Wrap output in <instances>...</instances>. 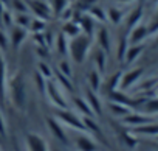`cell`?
I'll return each mask as SVG.
<instances>
[{
  "label": "cell",
  "mask_w": 158,
  "mask_h": 151,
  "mask_svg": "<svg viewBox=\"0 0 158 151\" xmlns=\"http://www.w3.org/2000/svg\"><path fill=\"white\" fill-rule=\"evenodd\" d=\"M45 123H47V128H48V131L51 132V135H53L59 143H62L64 146H68V145H70V139H68L67 129H65V126H64L56 117H47Z\"/></svg>",
  "instance_id": "5"
},
{
  "label": "cell",
  "mask_w": 158,
  "mask_h": 151,
  "mask_svg": "<svg viewBox=\"0 0 158 151\" xmlns=\"http://www.w3.org/2000/svg\"><path fill=\"white\" fill-rule=\"evenodd\" d=\"M87 14L98 24V25H106L107 24V16H106V8L99 3H95L93 7L89 8Z\"/></svg>",
  "instance_id": "21"
},
{
  "label": "cell",
  "mask_w": 158,
  "mask_h": 151,
  "mask_svg": "<svg viewBox=\"0 0 158 151\" xmlns=\"http://www.w3.org/2000/svg\"><path fill=\"white\" fill-rule=\"evenodd\" d=\"M155 47L158 48V34H155Z\"/></svg>",
  "instance_id": "48"
},
{
  "label": "cell",
  "mask_w": 158,
  "mask_h": 151,
  "mask_svg": "<svg viewBox=\"0 0 158 151\" xmlns=\"http://www.w3.org/2000/svg\"><path fill=\"white\" fill-rule=\"evenodd\" d=\"M143 75H144V69L143 67H135V69H130L127 72H124L121 75V81H119V91H130L133 89L138 81L143 78Z\"/></svg>",
  "instance_id": "6"
},
{
  "label": "cell",
  "mask_w": 158,
  "mask_h": 151,
  "mask_svg": "<svg viewBox=\"0 0 158 151\" xmlns=\"http://www.w3.org/2000/svg\"><path fill=\"white\" fill-rule=\"evenodd\" d=\"M143 112L147 114V115H150V117L158 115V97L144 100L143 101Z\"/></svg>",
  "instance_id": "30"
},
{
  "label": "cell",
  "mask_w": 158,
  "mask_h": 151,
  "mask_svg": "<svg viewBox=\"0 0 158 151\" xmlns=\"http://www.w3.org/2000/svg\"><path fill=\"white\" fill-rule=\"evenodd\" d=\"M152 2H153V3H155V5H156V3H158V0H152Z\"/></svg>",
  "instance_id": "49"
},
{
  "label": "cell",
  "mask_w": 158,
  "mask_h": 151,
  "mask_svg": "<svg viewBox=\"0 0 158 151\" xmlns=\"http://www.w3.org/2000/svg\"><path fill=\"white\" fill-rule=\"evenodd\" d=\"M53 80L65 91V92H70V91H73V84H71V78H68V77H65V75H62L60 72H57V70H54V75H53Z\"/></svg>",
  "instance_id": "31"
},
{
  "label": "cell",
  "mask_w": 158,
  "mask_h": 151,
  "mask_svg": "<svg viewBox=\"0 0 158 151\" xmlns=\"http://www.w3.org/2000/svg\"><path fill=\"white\" fill-rule=\"evenodd\" d=\"M84 98L89 103V106H90V109H92V112H93L95 117L102 115V101H101L98 92H93L92 89L87 87L85 89V94H84Z\"/></svg>",
  "instance_id": "14"
},
{
  "label": "cell",
  "mask_w": 158,
  "mask_h": 151,
  "mask_svg": "<svg viewBox=\"0 0 158 151\" xmlns=\"http://www.w3.org/2000/svg\"><path fill=\"white\" fill-rule=\"evenodd\" d=\"M147 38H149V30H147V24H144V22L135 25L132 30H129V34H127V41L130 45L144 44V41Z\"/></svg>",
  "instance_id": "12"
},
{
  "label": "cell",
  "mask_w": 158,
  "mask_h": 151,
  "mask_svg": "<svg viewBox=\"0 0 158 151\" xmlns=\"http://www.w3.org/2000/svg\"><path fill=\"white\" fill-rule=\"evenodd\" d=\"M47 3H48L50 8H51L53 17H59L60 13H62L68 5H71L70 0H47Z\"/></svg>",
  "instance_id": "28"
},
{
  "label": "cell",
  "mask_w": 158,
  "mask_h": 151,
  "mask_svg": "<svg viewBox=\"0 0 158 151\" xmlns=\"http://www.w3.org/2000/svg\"><path fill=\"white\" fill-rule=\"evenodd\" d=\"M156 13H158V3H156Z\"/></svg>",
  "instance_id": "50"
},
{
  "label": "cell",
  "mask_w": 158,
  "mask_h": 151,
  "mask_svg": "<svg viewBox=\"0 0 158 151\" xmlns=\"http://www.w3.org/2000/svg\"><path fill=\"white\" fill-rule=\"evenodd\" d=\"M130 132L133 135H143V137H156L158 135V123L156 122H150V123H146V125H141L138 128H133L130 129Z\"/></svg>",
  "instance_id": "17"
},
{
  "label": "cell",
  "mask_w": 158,
  "mask_h": 151,
  "mask_svg": "<svg viewBox=\"0 0 158 151\" xmlns=\"http://www.w3.org/2000/svg\"><path fill=\"white\" fill-rule=\"evenodd\" d=\"M68 42H70V39H68L64 33H59V34L54 38L53 45H54V48H56V51H57L59 55L67 56V55H68Z\"/></svg>",
  "instance_id": "26"
},
{
  "label": "cell",
  "mask_w": 158,
  "mask_h": 151,
  "mask_svg": "<svg viewBox=\"0 0 158 151\" xmlns=\"http://www.w3.org/2000/svg\"><path fill=\"white\" fill-rule=\"evenodd\" d=\"M37 73L42 75L45 80H51L53 75H54V70L51 69V65H48L47 61H39V64H37Z\"/></svg>",
  "instance_id": "33"
},
{
  "label": "cell",
  "mask_w": 158,
  "mask_h": 151,
  "mask_svg": "<svg viewBox=\"0 0 158 151\" xmlns=\"http://www.w3.org/2000/svg\"><path fill=\"white\" fill-rule=\"evenodd\" d=\"M6 95L10 97V101L13 106L19 111H25L28 94H27V81L20 70H16L13 75H8L6 81Z\"/></svg>",
  "instance_id": "1"
},
{
  "label": "cell",
  "mask_w": 158,
  "mask_h": 151,
  "mask_svg": "<svg viewBox=\"0 0 158 151\" xmlns=\"http://www.w3.org/2000/svg\"><path fill=\"white\" fill-rule=\"evenodd\" d=\"M60 33H64L68 39H73V38H76V36H79L82 31H81V27H79V24L76 22V20H67V22H64V25H62V31Z\"/></svg>",
  "instance_id": "24"
},
{
  "label": "cell",
  "mask_w": 158,
  "mask_h": 151,
  "mask_svg": "<svg viewBox=\"0 0 158 151\" xmlns=\"http://www.w3.org/2000/svg\"><path fill=\"white\" fill-rule=\"evenodd\" d=\"M106 16H107V22L112 24V25H119L124 17H126V13L121 7H116V5H110L106 8Z\"/></svg>",
  "instance_id": "16"
},
{
  "label": "cell",
  "mask_w": 158,
  "mask_h": 151,
  "mask_svg": "<svg viewBox=\"0 0 158 151\" xmlns=\"http://www.w3.org/2000/svg\"><path fill=\"white\" fill-rule=\"evenodd\" d=\"M45 95L48 98V101L56 108V109H68V101L65 98V91L51 78L47 80V86H45Z\"/></svg>",
  "instance_id": "4"
},
{
  "label": "cell",
  "mask_w": 158,
  "mask_h": 151,
  "mask_svg": "<svg viewBox=\"0 0 158 151\" xmlns=\"http://www.w3.org/2000/svg\"><path fill=\"white\" fill-rule=\"evenodd\" d=\"M47 20L39 19V17H33L30 25H28V33L31 34H37V33H45L47 31Z\"/></svg>",
  "instance_id": "29"
},
{
  "label": "cell",
  "mask_w": 158,
  "mask_h": 151,
  "mask_svg": "<svg viewBox=\"0 0 158 151\" xmlns=\"http://www.w3.org/2000/svg\"><path fill=\"white\" fill-rule=\"evenodd\" d=\"M92 38L85 36V34H79L73 39H70L68 42V56L71 58V61L77 65H81L85 62L90 50H92Z\"/></svg>",
  "instance_id": "2"
},
{
  "label": "cell",
  "mask_w": 158,
  "mask_h": 151,
  "mask_svg": "<svg viewBox=\"0 0 158 151\" xmlns=\"http://www.w3.org/2000/svg\"><path fill=\"white\" fill-rule=\"evenodd\" d=\"M27 5H28V11L33 17H39L47 22L53 17L50 5L47 2H44V0H27Z\"/></svg>",
  "instance_id": "7"
},
{
  "label": "cell",
  "mask_w": 158,
  "mask_h": 151,
  "mask_svg": "<svg viewBox=\"0 0 158 151\" xmlns=\"http://www.w3.org/2000/svg\"><path fill=\"white\" fill-rule=\"evenodd\" d=\"M76 151H99V145L89 132H74Z\"/></svg>",
  "instance_id": "8"
},
{
  "label": "cell",
  "mask_w": 158,
  "mask_h": 151,
  "mask_svg": "<svg viewBox=\"0 0 158 151\" xmlns=\"http://www.w3.org/2000/svg\"><path fill=\"white\" fill-rule=\"evenodd\" d=\"M115 3H119V5H129V3H133L135 0H113Z\"/></svg>",
  "instance_id": "46"
},
{
  "label": "cell",
  "mask_w": 158,
  "mask_h": 151,
  "mask_svg": "<svg viewBox=\"0 0 158 151\" xmlns=\"http://www.w3.org/2000/svg\"><path fill=\"white\" fill-rule=\"evenodd\" d=\"M127 48H129L127 36H121V38L118 39V44H116V61H118V62H123V61H124V56H126Z\"/></svg>",
  "instance_id": "32"
},
{
  "label": "cell",
  "mask_w": 158,
  "mask_h": 151,
  "mask_svg": "<svg viewBox=\"0 0 158 151\" xmlns=\"http://www.w3.org/2000/svg\"><path fill=\"white\" fill-rule=\"evenodd\" d=\"M73 106L76 109L74 112H77L81 117H95L93 112H92V109H90V106H89V103L85 101L84 97H74L73 98Z\"/></svg>",
  "instance_id": "23"
},
{
  "label": "cell",
  "mask_w": 158,
  "mask_h": 151,
  "mask_svg": "<svg viewBox=\"0 0 158 151\" xmlns=\"http://www.w3.org/2000/svg\"><path fill=\"white\" fill-rule=\"evenodd\" d=\"M121 139H123V142H124V145L127 146V148H130V149H133V148H136V145H138V140H136V135H133L130 131H124L123 134H121Z\"/></svg>",
  "instance_id": "39"
},
{
  "label": "cell",
  "mask_w": 158,
  "mask_h": 151,
  "mask_svg": "<svg viewBox=\"0 0 158 151\" xmlns=\"http://www.w3.org/2000/svg\"><path fill=\"white\" fill-rule=\"evenodd\" d=\"M31 19H33V16H31L30 13H17V14L14 16V25L28 30V25H30Z\"/></svg>",
  "instance_id": "34"
},
{
  "label": "cell",
  "mask_w": 158,
  "mask_h": 151,
  "mask_svg": "<svg viewBox=\"0 0 158 151\" xmlns=\"http://www.w3.org/2000/svg\"><path fill=\"white\" fill-rule=\"evenodd\" d=\"M95 3H98V0H76V3L73 5V8L79 13H87L90 7H93Z\"/></svg>",
  "instance_id": "36"
},
{
  "label": "cell",
  "mask_w": 158,
  "mask_h": 151,
  "mask_svg": "<svg viewBox=\"0 0 158 151\" xmlns=\"http://www.w3.org/2000/svg\"><path fill=\"white\" fill-rule=\"evenodd\" d=\"M143 17H144V8H143V5L135 7V8L130 10V11L126 14V17H124L126 28H127V30H132L135 25H138V24L143 22Z\"/></svg>",
  "instance_id": "15"
},
{
  "label": "cell",
  "mask_w": 158,
  "mask_h": 151,
  "mask_svg": "<svg viewBox=\"0 0 158 151\" xmlns=\"http://www.w3.org/2000/svg\"><path fill=\"white\" fill-rule=\"evenodd\" d=\"M5 10H6V8H5V5H3V2H2V0H0V17H2V14L5 13Z\"/></svg>",
  "instance_id": "47"
},
{
  "label": "cell",
  "mask_w": 158,
  "mask_h": 151,
  "mask_svg": "<svg viewBox=\"0 0 158 151\" xmlns=\"http://www.w3.org/2000/svg\"><path fill=\"white\" fill-rule=\"evenodd\" d=\"M34 81L37 83V87H39V92L42 95H45V86H47V80L42 77V75H39L37 72L34 73Z\"/></svg>",
  "instance_id": "44"
},
{
  "label": "cell",
  "mask_w": 158,
  "mask_h": 151,
  "mask_svg": "<svg viewBox=\"0 0 158 151\" xmlns=\"http://www.w3.org/2000/svg\"><path fill=\"white\" fill-rule=\"evenodd\" d=\"M155 139H156V142H158V135H156V137H155Z\"/></svg>",
  "instance_id": "51"
},
{
  "label": "cell",
  "mask_w": 158,
  "mask_h": 151,
  "mask_svg": "<svg viewBox=\"0 0 158 151\" xmlns=\"http://www.w3.org/2000/svg\"><path fill=\"white\" fill-rule=\"evenodd\" d=\"M13 25H14V16L11 14L10 10H5V13L2 14V17H0V27H2L3 30H10Z\"/></svg>",
  "instance_id": "38"
},
{
  "label": "cell",
  "mask_w": 158,
  "mask_h": 151,
  "mask_svg": "<svg viewBox=\"0 0 158 151\" xmlns=\"http://www.w3.org/2000/svg\"><path fill=\"white\" fill-rule=\"evenodd\" d=\"M156 84H158V78H149V80H144V81L139 80L135 87H136L139 92H147V91H153Z\"/></svg>",
  "instance_id": "35"
},
{
  "label": "cell",
  "mask_w": 158,
  "mask_h": 151,
  "mask_svg": "<svg viewBox=\"0 0 158 151\" xmlns=\"http://www.w3.org/2000/svg\"><path fill=\"white\" fill-rule=\"evenodd\" d=\"M6 81H8V65L3 51H0V97H2V100L6 98Z\"/></svg>",
  "instance_id": "19"
},
{
  "label": "cell",
  "mask_w": 158,
  "mask_h": 151,
  "mask_svg": "<svg viewBox=\"0 0 158 151\" xmlns=\"http://www.w3.org/2000/svg\"><path fill=\"white\" fill-rule=\"evenodd\" d=\"M53 117H56L65 128L71 129L73 132H87L82 117L79 115L77 112L71 111L70 108L68 109H56Z\"/></svg>",
  "instance_id": "3"
},
{
  "label": "cell",
  "mask_w": 158,
  "mask_h": 151,
  "mask_svg": "<svg viewBox=\"0 0 158 151\" xmlns=\"http://www.w3.org/2000/svg\"><path fill=\"white\" fill-rule=\"evenodd\" d=\"M25 146L27 151H50L47 140L39 132H28L25 135Z\"/></svg>",
  "instance_id": "10"
},
{
  "label": "cell",
  "mask_w": 158,
  "mask_h": 151,
  "mask_svg": "<svg viewBox=\"0 0 158 151\" xmlns=\"http://www.w3.org/2000/svg\"><path fill=\"white\" fill-rule=\"evenodd\" d=\"M143 51H144V44H135V45H130L129 44V48H127V51H126V56H124V64H127V65H132L135 61H138L139 59V56L143 55Z\"/></svg>",
  "instance_id": "20"
},
{
  "label": "cell",
  "mask_w": 158,
  "mask_h": 151,
  "mask_svg": "<svg viewBox=\"0 0 158 151\" xmlns=\"http://www.w3.org/2000/svg\"><path fill=\"white\" fill-rule=\"evenodd\" d=\"M10 45V38H8V33L6 30H3L0 27V51H5Z\"/></svg>",
  "instance_id": "42"
},
{
  "label": "cell",
  "mask_w": 158,
  "mask_h": 151,
  "mask_svg": "<svg viewBox=\"0 0 158 151\" xmlns=\"http://www.w3.org/2000/svg\"><path fill=\"white\" fill-rule=\"evenodd\" d=\"M121 75H123V72L118 70V72H115L112 77L109 78V83H107V91H109V92H112V91H118V89H119Z\"/></svg>",
  "instance_id": "37"
},
{
  "label": "cell",
  "mask_w": 158,
  "mask_h": 151,
  "mask_svg": "<svg viewBox=\"0 0 158 151\" xmlns=\"http://www.w3.org/2000/svg\"><path fill=\"white\" fill-rule=\"evenodd\" d=\"M147 30H149V36L152 34H158V13H155V16L150 19V22L147 24Z\"/></svg>",
  "instance_id": "43"
},
{
  "label": "cell",
  "mask_w": 158,
  "mask_h": 151,
  "mask_svg": "<svg viewBox=\"0 0 158 151\" xmlns=\"http://www.w3.org/2000/svg\"><path fill=\"white\" fill-rule=\"evenodd\" d=\"M30 33L27 28H22V27H17V25H13L10 30H8V38H10V44L13 45L14 50L20 48V45L28 39Z\"/></svg>",
  "instance_id": "13"
},
{
  "label": "cell",
  "mask_w": 158,
  "mask_h": 151,
  "mask_svg": "<svg viewBox=\"0 0 158 151\" xmlns=\"http://www.w3.org/2000/svg\"><path fill=\"white\" fill-rule=\"evenodd\" d=\"M57 72H60L62 75H65V77L71 78V77H73L71 62H70L68 59H62V61H59V64H57Z\"/></svg>",
  "instance_id": "40"
},
{
  "label": "cell",
  "mask_w": 158,
  "mask_h": 151,
  "mask_svg": "<svg viewBox=\"0 0 158 151\" xmlns=\"http://www.w3.org/2000/svg\"><path fill=\"white\" fill-rule=\"evenodd\" d=\"M89 89H92L93 92H99L101 86H102V75L96 70V69H92L89 72Z\"/></svg>",
  "instance_id": "25"
},
{
  "label": "cell",
  "mask_w": 158,
  "mask_h": 151,
  "mask_svg": "<svg viewBox=\"0 0 158 151\" xmlns=\"http://www.w3.org/2000/svg\"><path fill=\"white\" fill-rule=\"evenodd\" d=\"M109 98L110 101H115V103H119V104H124V106H129L130 109L133 106H136V100H133L132 97H129L124 91H112L109 92Z\"/></svg>",
  "instance_id": "18"
},
{
  "label": "cell",
  "mask_w": 158,
  "mask_h": 151,
  "mask_svg": "<svg viewBox=\"0 0 158 151\" xmlns=\"http://www.w3.org/2000/svg\"><path fill=\"white\" fill-rule=\"evenodd\" d=\"M150 122H155L153 117H150L144 112H133V111H130L126 117L121 118V125H124L126 128H130V129L138 128V126L146 125V123H150Z\"/></svg>",
  "instance_id": "9"
},
{
  "label": "cell",
  "mask_w": 158,
  "mask_h": 151,
  "mask_svg": "<svg viewBox=\"0 0 158 151\" xmlns=\"http://www.w3.org/2000/svg\"><path fill=\"white\" fill-rule=\"evenodd\" d=\"M0 135L2 137H6V122H5V117L0 111Z\"/></svg>",
  "instance_id": "45"
},
{
  "label": "cell",
  "mask_w": 158,
  "mask_h": 151,
  "mask_svg": "<svg viewBox=\"0 0 158 151\" xmlns=\"http://www.w3.org/2000/svg\"><path fill=\"white\" fill-rule=\"evenodd\" d=\"M107 56H109V55H107L104 50L98 48V47H96V50L93 51V64H95V69H96L101 75L106 73V69H107Z\"/></svg>",
  "instance_id": "22"
},
{
  "label": "cell",
  "mask_w": 158,
  "mask_h": 151,
  "mask_svg": "<svg viewBox=\"0 0 158 151\" xmlns=\"http://www.w3.org/2000/svg\"><path fill=\"white\" fill-rule=\"evenodd\" d=\"M96 39V44H98V48L104 50L107 55L110 53L112 50V36H110V31L106 25H98L96 28V33L93 36Z\"/></svg>",
  "instance_id": "11"
},
{
  "label": "cell",
  "mask_w": 158,
  "mask_h": 151,
  "mask_svg": "<svg viewBox=\"0 0 158 151\" xmlns=\"http://www.w3.org/2000/svg\"><path fill=\"white\" fill-rule=\"evenodd\" d=\"M132 109L129 108V106H124V104H119V103H115V101H110L109 103V112L115 117V118H123V117H126L129 112H130Z\"/></svg>",
  "instance_id": "27"
},
{
  "label": "cell",
  "mask_w": 158,
  "mask_h": 151,
  "mask_svg": "<svg viewBox=\"0 0 158 151\" xmlns=\"http://www.w3.org/2000/svg\"><path fill=\"white\" fill-rule=\"evenodd\" d=\"M13 10L16 13H30L27 0H13Z\"/></svg>",
  "instance_id": "41"
}]
</instances>
